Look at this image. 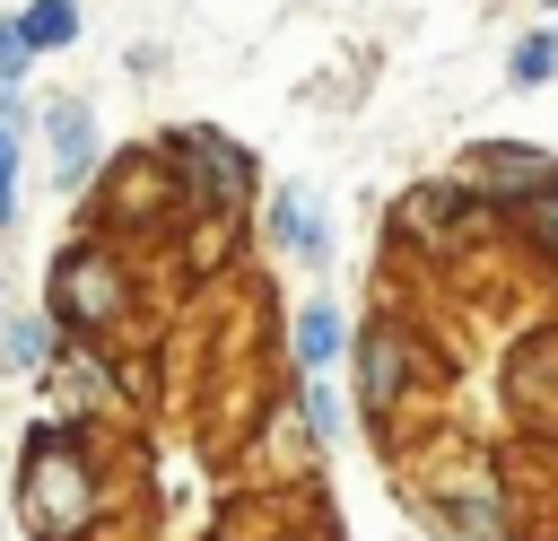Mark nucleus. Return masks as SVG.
<instances>
[{
    "instance_id": "f257e3e1",
    "label": "nucleus",
    "mask_w": 558,
    "mask_h": 541,
    "mask_svg": "<svg viewBox=\"0 0 558 541\" xmlns=\"http://www.w3.org/2000/svg\"><path fill=\"white\" fill-rule=\"evenodd\" d=\"M26 515H35L44 532H78V524L96 515V480H87L78 454L61 462V428H35V436H26Z\"/></svg>"
},
{
    "instance_id": "f03ea898",
    "label": "nucleus",
    "mask_w": 558,
    "mask_h": 541,
    "mask_svg": "<svg viewBox=\"0 0 558 541\" xmlns=\"http://www.w3.org/2000/svg\"><path fill=\"white\" fill-rule=\"evenodd\" d=\"M122 314V270H113V253L105 244H70L61 262H52V323L61 332H105Z\"/></svg>"
},
{
    "instance_id": "7ed1b4c3",
    "label": "nucleus",
    "mask_w": 558,
    "mask_h": 541,
    "mask_svg": "<svg viewBox=\"0 0 558 541\" xmlns=\"http://www.w3.org/2000/svg\"><path fill=\"white\" fill-rule=\"evenodd\" d=\"M166 166H174L166 183H183L192 201H227V209H235V201L253 192V157H244L235 140H218V131H174V140H166Z\"/></svg>"
},
{
    "instance_id": "20e7f679",
    "label": "nucleus",
    "mask_w": 558,
    "mask_h": 541,
    "mask_svg": "<svg viewBox=\"0 0 558 541\" xmlns=\"http://www.w3.org/2000/svg\"><path fill=\"white\" fill-rule=\"evenodd\" d=\"M471 183L462 192H488V201H541V192H558V157H541V148H514V140H488V148H471V166H462Z\"/></svg>"
},
{
    "instance_id": "39448f33",
    "label": "nucleus",
    "mask_w": 558,
    "mask_h": 541,
    "mask_svg": "<svg viewBox=\"0 0 558 541\" xmlns=\"http://www.w3.org/2000/svg\"><path fill=\"white\" fill-rule=\"evenodd\" d=\"M357 366H366V401L384 410V401H401V393H410V366H418V349H410L392 323H366V340H357Z\"/></svg>"
},
{
    "instance_id": "423d86ee",
    "label": "nucleus",
    "mask_w": 558,
    "mask_h": 541,
    "mask_svg": "<svg viewBox=\"0 0 558 541\" xmlns=\"http://www.w3.org/2000/svg\"><path fill=\"white\" fill-rule=\"evenodd\" d=\"M52 384H61V401H70V410H113V401H122V393H113V366H105L87 340H70V349H61V375H52Z\"/></svg>"
},
{
    "instance_id": "0eeeda50",
    "label": "nucleus",
    "mask_w": 558,
    "mask_h": 541,
    "mask_svg": "<svg viewBox=\"0 0 558 541\" xmlns=\"http://www.w3.org/2000/svg\"><path fill=\"white\" fill-rule=\"evenodd\" d=\"M44 131H52L61 183H87V166H96V122H87V105H44Z\"/></svg>"
},
{
    "instance_id": "6e6552de",
    "label": "nucleus",
    "mask_w": 558,
    "mask_h": 541,
    "mask_svg": "<svg viewBox=\"0 0 558 541\" xmlns=\"http://www.w3.org/2000/svg\"><path fill=\"white\" fill-rule=\"evenodd\" d=\"M9 26H17V44H26V52H61V44L78 35V9H70V0H35V9H26V17H9Z\"/></svg>"
},
{
    "instance_id": "1a4fd4ad",
    "label": "nucleus",
    "mask_w": 558,
    "mask_h": 541,
    "mask_svg": "<svg viewBox=\"0 0 558 541\" xmlns=\"http://www.w3.org/2000/svg\"><path fill=\"white\" fill-rule=\"evenodd\" d=\"M462 201H471L462 183H427V192H410V201H401V236H427V227H445Z\"/></svg>"
},
{
    "instance_id": "9d476101",
    "label": "nucleus",
    "mask_w": 558,
    "mask_h": 541,
    "mask_svg": "<svg viewBox=\"0 0 558 541\" xmlns=\"http://www.w3.org/2000/svg\"><path fill=\"white\" fill-rule=\"evenodd\" d=\"M270 236H279V244H296V253H323V218H314V201H305V192H279Z\"/></svg>"
},
{
    "instance_id": "9b49d317",
    "label": "nucleus",
    "mask_w": 558,
    "mask_h": 541,
    "mask_svg": "<svg viewBox=\"0 0 558 541\" xmlns=\"http://www.w3.org/2000/svg\"><path fill=\"white\" fill-rule=\"evenodd\" d=\"M445 506H453V532H462V541H497V532H506V515H497V489L480 497V480H471L462 497H445Z\"/></svg>"
},
{
    "instance_id": "f8f14e48",
    "label": "nucleus",
    "mask_w": 558,
    "mask_h": 541,
    "mask_svg": "<svg viewBox=\"0 0 558 541\" xmlns=\"http://www.w3.org/2000/svg\"><path fill=\"white\" fill-rule=\"evenodd\" d=\"M331 349H340V314H331V305H305V314H296V358L323 366Z\"/></svg>"
},
{
    "instance_id": "ddd939ff",
    "label": "nucleus",
    "mask_w": 558,
    "mask_h": 541,
    "mask_svg": "<svg viewBox=\"0 0 558 541\" xmlns=\"http://www.w3.org/2000/svg\"><path fill=\"white\" fill-rule=\"evenodd\" d=\"M52 358V323H9V366H44Z\"/></svg>"
},
{
    "instance_id": "4468645a",
    "label": "nucleus",
    "mask_w": 558,
    "mask_h": 541,
    "mask_svg": "<svg viewBox=\"0 0 558 541\" xmlns=\"http://www.w3.org/2000/svg\"><path fill=\"white\" fill-rule=\"evenodd\" d=\"M549 70H558V35H532V44L514 52V79H523V87H541Z\"/></svg>"
},
{
    "instance_id": "2eb2a0df",
    "label": "nucleus",
    "mask_w": 558,
    "mask_h": 541,
    "mask_svg": "<svg viewBox=\"0 0 558 541\" xmlns=\"http://www.w3.org/2000/svg\"><path fill=\"white\" fill-rule=\"evenodd\" d=\"M26 61H35V52H26V44H17V26L0 17V87H17V79H26Z\"/></svg>"
},
{
    "instance_id": "dca6fc26",
    "label": "nucleus",
    "mask_w": 558,
    "mask_h": 541,
    "mask_svg": "<svg viewBox=\"0 0 558 541\" xmlns=\"http://www.w3.org/2000/svg\"><path fill=\"white\" fill-rule=\"evenodd\" d=\"M305 419H314V428H323V436H331V428H340V401H331V393H323V384H305Z\"/></svg>"
},
{
    "instance_id": "f3484780",
    "label": "nucleus",
    "mask_w": 558,
    "mask_h": 541,
    "mask_svg": "<svg viewBox=\"0 0 558 541\" xmlns=\"http://www.w3.org/2000/svg\"><path fill=\"white\" fill-rule=\"evenodd\" d=\"M523 209H532V227H541V236H549V253H558V192H541V201H523Z\"/></svg>"
},
{
    "instance_id": "a211bd4d",
    "label": "nucleus",
    "mask_w": 558,
    "mask_h": 541,
    "mask_svg": "<svg viewBox=\"0 0 558 541\" xmlns=\"http://www.w3.org/2000/svg\"><path fill=\"white\" fill-rule=\"evenodd\" d=\"M9 175H17V140L0 131V183H9Z\"/></svg>"
},
{
    "instance_id": "6ab92c4d",
    "label": "nucleus",
    "mask_w": 558,
    "mask_h": 541,
    "mask_svg": "<svg viewBox=\"0 0 558 541\" xmlns=\"http://www.w3.org/2000/svg\"><path fill=\"white\" fill-rule=\"evenodd\" d=\"M9 218H17V192H9V183H0V227H9Z\"/></svg>"
}]
</instances>
